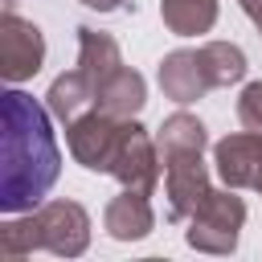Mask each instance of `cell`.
Listing matches in <instances>:
<instances>
[{"instance_id":"52a82bcc","label":"cell","mask_w":262,"mask_h":262,"mask_svg":"<svg viewBox=\"0 0 262 262\" xmlns=\"http://www.w3.org/2000/svg\"><path fill=\"white\" fill-rule=\"evenodd\" d=\"M160 147H156V139L131 119L127 123V135H123V147H119V156H115V168H111V176L123 184V188H131V192H143V196H151L156 192V184H160Z\"/></svg>"},{"instance_id":"ac0fdd59","label":"cell","mask_w":262,"mask_h":262,"mask_svg":"<svg viewBox=\"0 0 262 262\" xmlns=\"http://www.w3.org/2000/svg\"><path fill=\"white\" fill-rule=\"evenodd\" d=\"M242 4V12L254 20V29H258V37H262V0H237Z\"/></svg>"},{"instance_id":"5b68a950","label":"cell","mask_w":262,"mask_h":262,"mask_svg":"<svg viewBox=\"0 0 262 262\" xmlns=\"http://www.w3.org/2000/svg\"><path fill=\"white\" fill-rule=\"evenodd\" d=\"M45 66V37L33 20H25L16 8H4L0 16V74L8 86L29 82Z\"/></svg>"},{"instance_id":"9c48e42d","label":"cell","mask_w":262,"mask_h":262,"mask_svg":"<svg viewBox=\"0 0 262 262\" xmlns=\"http://www.w3.org/2000/svg\"><path fill=\"white\" fill-rule=\"evenodd\" d=\"M213 164L217 176L229 188H254L262 184V135L258 131H237L213 143Z\"/></svg>"},{"instance_id":"2e32d148","label":"cell","mask_w":262,"mask_h":262,"mask_svg":"<svg viewBox=\"0 0 262 262\" xmlns=\"http://www.w3.org/2000/svg\"><path fill=\"white\" fill-rule=\"evenodd\" d=\"M33 250H41V233H37L33 209H29L25 217L8 213V221L0 225V254H4V258H25V254H33Z\"/></svg>"},{"instance_id":"30bf717a","label":"cell","mask_w":262,"mask_h":262,"mask_svg":"<svg viewBox=\"0 0 262 262\" xmlns=\"http://www.w3.org/2000/svg\"><path fill=\"white\" fill-rule=\"evenodd\" d=\"M151 225H156L151 201H147L143 192H131V188H123V192L106 205V213H102V229H106L115 242H139V237L151 233Z\"/></svg>"},{"instance_id":"4fadbf2b","label":"cell","mask_w":262,"mask_h":262,"mask_svg":"<svg viewBox=\"0 0 262 262\" xmlns=\"http://www.w3.org/2000/svg\"><path fill=\"white\" fill-rule=\"evenodd\" d=\"M45 106H49L53 119L74 123L86 106H94V86H90V78H86L78 66H74L70 74H57L53 86H49V94H45Z\"/></svg>"},{"instance_id":"7c38bea8","label":"cell","mask_w":262,"mask_h":262,"mask_svg":"<svg viewBox=\"0 0 262 262\" xmlns=\"http://www.w3.org/2000/svg\"><path fill=\"white\" fill-rule=\"evenodd\" d=\"M123 66V53H119V41L111 33H98V29H78V70L90 78V86L98 90L115 70Z\"/></svg>"},{"instance_id":"5bb4252c","label":"cell","mask_w":262,"mask_h":262,"mask_svg":"<svg viewBox=\"0 0 262 262\" xmlns=\"http://www.w3.org/2000/svg\"><path fill=\"white\" fill-rule=\"evenodd\" d=\"M209 135H205V123L188 111H176L160 123L156 131V147H160V160H172V156H192V151H205Z\"/></svg>"},{"instance_id":"ba28073f","label":"cell","mask_w":262,"mask_h":262,"mask_svg":"<svg viewBox=\"0 0 262 262\" xmlns=\"http://www.w3.org/2000/svg\"><path fill=\"white\" fill-rule=\"evenodd\" d=\"M209 168L201 151L164 160V196H168V221H188L196 205L209 196Z\"/></svg>"},{"instance_id":"277c9868","label":"cell","mask_w":262,"mask_h":262,"mask_svg":"<svg viewBox=\"0 0 262 262\" xmlns=\"http://www.w3.org/2000/svg\"><path fill=\"white\" fill-rule=\"evenodd\" d=\"M127 123L131 119H115L106 111H82L74 123H66V147L70 156L90 168V172H111L115 168V156L123 147V135H127Z\"/></svg>"},{"instance_id":"e0dca14e","label":"cell","mask_w":262,"mask_h":262,"mask_svg":"<svg viewBox=\"0 0 262 262\" xmlns=\"http://www.w3.org/2000/svg\"><path fill=\"white\" fill-rule=\"evenodd\" d=\"M237 119L246 131H258L262 135V82H250L237 98Z\"/></svg>"},{"instance_id":"8fae6325","label":"cell","mask_w":262,"mask_h":262,"mask_svg":"<svg viewBox=\"0 0 262 262\" xmlns=\"http://www.w3.org/2000/svg\"><path fill=\"white\" fill-rule=\"evenodd\" d=\"M147 102V86H143V74H135L131 66H119L98 90H94V106L115 115V119H135Z\"/></svg>"},{"instance_id":"d6986e66","label":"cell","mask_w":262,"mask_h":262,"mask_svg":"<svg viewBox=\"0 0 262 262\" xmlns=\"http://www.w3.org/2000/svg\"><path fill=\"white\" fill-rule=\"evenodd\" d=\"M86 8H98V12H115V8H123V0H82Z\"/></svg>"},{"instance_id":"7a4b0ae2","label":"cell","mask_w":262,"mask_h":262,"mask_svg":"<svg viewBox=\"0 0 262 262\" xmlns=\"http://www.w3.org/2000/svg\"><path fill=\"white\" fill-rule=\"evenodd\" d=\"M242 78H246V53L233 41H205L196 49H176L160 61V90L180 106Z\"/></svg>"},{"instance_id":"9a60e30c","label":"cell","mask_w":262,"mask_h":262,"mask_svg":"<svg viewBox=\"0 0 262 262\" xmlns=\"http://www.w3.org/2000/svg\"><path fill=\"white\" fill-rule=\"evenodd\" d=\"M160 16H164L168 33L196 37L217 25V0H160Z\"/></svg>"},{"instance_id":"ffe728a7","label":"cell","mask_w":262,"mask_h":262,"mask_svg":"<svg viewBox=\"0 0 262 262\" xmlns=\"http://www.w3.org/2000/svg\"><path fill=\"white\" fill-rule=\"evenodd\" d=\"M258 196H262V184H258Z\"/></svg>"},{"instance_id":"8992f818","label":"cell","mask_w":262,"mask_h":262,"mask_svg":"<svg viewBox=\"0 0 262 262\" xmlns=\"http://www.w3.org/2000/svg\"><path fill=\"white\" fill-rule=\"evenodd\" d=\"M37 217V233H41V250L61 254V258H78L90 246V213L78 201H49L33 209Z\"/></svg>"},{"instance_id":"3957f363","label":"cell","mask_w":262,"mask_h":262,"mask_svg":"<svg viewBox=\"0 0 262 262\" xmlns=\"http://www.w3.org/2000/svg\"><path fill=\"white\" fill-rule=\"evenodd\" d=\"M242 225H246V201L237 196V188H229V184L209 188V196L188 217L184 242L192 250H205V254H233L237 237H242Z\"/></svg>"},{"instance_id":"6da1fadb","label":"cell","mask_w":262,"mask_h":262,"mask_svg":"<svg viewBox=\"0 0 262 262\" xmlns=\"http://www.w3.org/2000/svg\"><path fill=\"white\" fill-rule=\"evenodd\" d=\"M4 139H0V209L29 213L53 188L61 172V151L49 127V106L25 90H4Z\"/></svg>"}]
</instances>
